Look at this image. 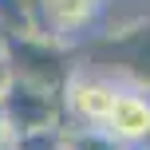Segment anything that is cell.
<instances>
[{
    "instance_id": "obj_1",
    "label": "cell",
    "mask_w": 150,
    "mask_h": 150,
    "mask_svg": "<svg viewBox=\"0 0 150 150\" xmlns=\"http://www.w3.org/2000/svg\"><path fill=\"white\" fill-rule=\"evenodd\" d=\"M0 55H4L12 79L36 83L44 91H59L63 79L71 75V52L63 40L47 36V32H24V36H4L0 40Z\"/></svg>"
},
{
    "instance_id": "obj_2",
    "label": "cell",
    "mask_w": 150,
    "mask_h": 150,
    "mask_svg": "<svg viewBox=\"0 0 150 150\" xmlns=\"http://www.w3.org/2000/svg\"><path fill=\"white\" fill-rule=\"evenodd\" d=\"M122 91V79L99 71V67H71L59 87L63 103V127H107L115 99Z\"/></svg>"
},
{
    "instance_id": "obj_3",
    "label": "cell",
    "mask_w": 150,
    "mask_h": 150,
    "mask_svg": "<svg viewBox=\"0 0 150 150\" xmlns=\"http://www.w3.org/2000/svg\"><path fill=\"white\" fill-rule=\"evenodd\" d=\"M95 52H111V59H99V71L134 87H150V16H134L130 24L107 28Z\"/></svg>"
},
{
    "instance_id": "obj_4",
    "label": "cell",
    "mask_w": 150,
    "mask_h": 150,
    "mask_svg": "<svg viewBox=\"0 0 150 150\" xmlns=\"http://www.w3.org/2000/svg\"><path fill=\"white\" fill-rule=\"evenodd\" d=\"M0 115H4L8 130H36V127H63V103L59 91H44L36 83L12 79L0 95Z\"/></svg>"
},
{
    "instance_id": "obj_5",
    "label": "cell",
    "mask_w": 150,
    "mask_h": 150,
    "mask_svg": "<svg viewBox=\"0 0 150 150\" xmlns=\"http://www.w3.org/2000/svg\"><path fill=\"white\" fill-rule=\"evenodd\" d=\"M107 12V0H36V16H40V28L47 36L63 40H79L83 32H91Z\"/></svg>"
},
{
    "instance_id": "obj_6",
    "label": "cell",
    "mask_w": 150,
    "mask_h": 150,
    "mask_svg": "<svg viewBox=\"0 0 150 150\" xmlns=\"http://www.w3.org/2000/svg\"><path fill=\"white\" fill-rule=\"evenodd\" d=\"M24 32H44L36 16V0H0V40L24 36Z\"/></svg>"
},
{
    "instance_id": "obj_7",
    "label": "cell",
    "mask_w": 150,
    "mask_h": 150,
    "mask_svg": "<svg viewBox=\"0 0 150 150\" xmlns=\"http://www.w3.org/2000/svg\"><path fill=\"white\" fill-rule=\"evenodd\" d=\"M63 150H127L103 127H63Z\"/></svg>"
},
{
    "instance_id": "obj_8",
    "label": "cell",
    "mask_w": 150,
    "mask_h": 150,
    "mask_svg": "<svg viewBox=\"0 0 150 150\" xmlns=\"http://www.w3.org/2000/svg\"><path fill=\"white\" fill-rule=\"evenodd\" d=\"M8 150H63V127H36L8 138Z\"/></svg>"
},
{
    "instance_id": "obj_9",
    "label": "cell",
    "mask_w": 150,
    "mask_h": 150,
    "mask_svg": "<svg viewBox=\"0 0 150 150\" xmlns=\"http://www.w3.org/2000/svg\"><path fill=\"white\" fill-rule=\"evenodd\" d=\"M12 83V71H8V63H4V55H0V95H4V87Z\"/></svg>"
},
{
    "instance_id": "obj_10",
    "label": "cell",
    "mask_w": 150,
    "mask_h": 150,
    "mask_svg": "<svg viewBox=\"0 0 150 150\" xmlns=\"http://www.w3.org/2000/svg\"><path fill=\"white\" fill-rule=\"evenodd\" d=\"M8 138H12V130H8V122H4V115H0V150H8Z\"/></svg>"
},
{
    "instance_id": "obj_11",
    "label": "cell",
    "mask_w": 150,
    "mask_h": 150,
    "mask_svg": "<svg viewBox=\"0 0 150 150\" xmlns=\"http://www.w3.org/2000/svg\"><path fill=\"white\" fill-rule=\"evenodd\" d=\"M127 150H146V146H127Z\"/></svg>"
}]
</instances>
